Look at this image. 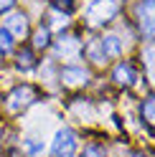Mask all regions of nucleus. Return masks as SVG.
Listing matches in <instances>:
<instances>
[{"instance_id": "15", "label": "nucleus", "mask_w": 155, "mask_h": 157, "mask_svg": "<svg viewBox=\"0 0 155 157\" xmlns=\"http://www.w3.org/2000/svg\"><path fill=\"white\" fill-rule=\"evenodd\" d=\"M31 66H33V56H31V51H23L21 56H18V68H23V71H28Z\"/></svg>"}, {"instance_id": "16", "label": "nucleus", "mask_w": 155, "mask_h": 157, "mask_svg": "<svg viewBox=\"0 0 155 157\" xmlns=\"http://www.w3.org/2000/svg\"><path fill=\"white\" fill-rule=\"evenodd\" d=\"M84 157H104V155H102L99 147H86V150H84Z\"/></svg>"}, {"instance_id": "17", "label": "nucleus", "mask_w": 155, "mask_h": 157, "mask_svg": "<svg viewBox=\"0 0 155 157\" xmlns=\"http://www.w3.org/2000/svg\"><path fill=\"white\" fill-rule=\"evenodd\" d=\"M54 3L59 5V8H66V10H69V8H71V0H54Z\"/></svg>"}, {"instance_id": "1", "label": "nucleus", "mask_w": 155, "mask_h": 157, "mask_svg": "<svg viewBox=\"0 0 155 157\" xmlns=\"http://www.w3.org/2000/svg\"><path fill=\"white\" fill-rule=\"evenodd\" d=\"M117 10H120L117 0H92V5L86 8V21H89V25H102L112 21Z\"/></svg>"}, {"instance_id": "3", "label": "nucleus", "mask_w": 155, "mask_h": 157, "mask_svg": "<svg viewBox=\"0 0 155 157\" xmlns=\"http://www.w3.org/2000/svg\"><path fill=\"white\" fill-rule=\"evenodd\" d=\"M135 15H137L140 31L148 38H155V0H142L135 8Z\"/></svg>"}, {"instance_id": "10", "label": "nucleus", "mask_w": 155, "mask_h": 157, "mask_svg": "<svg viewBox=\"0 0 155 157\" xmlns=\"http://www.w3.org/2000/svg\"><path fill=\"white\" fill-rule=\"evenodd\" d=\"M86 51H89V56H92V61H94V63H104V61H107V56H104L102 43H99V41L89 43V46H86Z\"/></svg>"}, {"instance_id": "8", "label": "nucleus", "mask_w": 155, "mask_h": 157, "mask_svg": "<svg viewBox=\"0 0 155 157\" xmlns=\"http://www.w3.org/2000/svg\"><path fill=\"white\" fill-rule=\"evenodd\" d=\"M102 51H104V56H109V58H117L120 53H122V41L114 33H109V36H104L102 38Z\"/></svg>"}, {"instance_id": "13", "label": "nucleus", "mask_w": 155, "mask_h": 157, "mask_svg": "<svg viewBox=\"0 0 155 157\" xmlns=\"http://www.w3.org/2000/svg\"><path fill=\"white\" fill-rule=\"evenodd\" d=\"M26 152L31 155V157H38L43 152V142L41 140H26Z\"/></svg>"}, {"instance_id": "7", "label": "nucleus", "mask_w": 155, "mask_h": 157, "mask_svg": "<svg viewBox=\"0 0 155 157\" xmlns=\"http://www.w3.org/2000/svg\"><path fill=\"white\" fill-rule=\"evenodd\" d=\"M114 81L122 84V86H132L135 81H137V74H135L132 63H120L117 68H114Z\"/></svg>"}, {"instance_id": "6", "label": "nucleus", "mask_w": 155, "mask_h": 157, "mask_svg": "<svg viewBox=\"0 0 155 157\" xmlns=\"http://www.w3.org/2000/svg\"><path fill=\"white\" fill-rule=\"evenodd\" d=\"M5 28H8L13 36H26V31H28V18H26L23 13H8V15H5Z\"/></svg>"}, {"instance_id": "9", "label": "nucleus", "mask_w": 155, "mask_h": 157, "mask_svg": "<svg viewBox=\"0 0 155 157\" xmlns=\"http://www.w3.org/2000/svg\"><path fill=\"white\" fill-rule=\"evenodd\" d=\"M76 51H79V41L71 36H66V38H59L56 41V53L59 56H74Z\"/></svg>"}, {"instance_id": "2", "label": "nucleus", "mask_w": 155, "mask_h": 157, "mask_svg": "<svg viewBox=\"0 0 155 157\" xmlns=\"http://www.w3.org/2000/svg\"><path fill=\"white\" fill-rule=\"evenodd\" d=\"M51 150H54L56 157H74V152H76V134L69 129V127L59 129V132H56V137H54Z\"/></svg>"}, {"instance_id": "14", "label": "nucleus", "mask_w": 155, "mask_h": 157, "mask_svg": "<svg viewBox=\"0 0 155 157\" xmlns=\"http://www.w3.org/2000/svg\"><path fill=\"white\" fill-rule=\"evenodd\" d=\"M48 36H51V31H48V28H41V31L36 33V48H46L48 46Z\"/></svg>"}, {"instance_id": "5", "label": "nucleus", "mask_w": 155, "mask_h": 157, "mask_svg": "<svg viewBox=\"0 0 155 157\" xmlns=\"http://www.w3.org/2000/svg\"><path fill=\"white\" fill-rule=\"evenodd\" d=\"M61 81L66 86H81V84L89 81V74H86L84 68H79V66H66L61 71Z\"/></svg>"}, {"instance_id": "18", "label": "nucleus", "mask_w": 155, "mask_h": 157, "mask_svg": "<svg viewBox=\"0 0 155 157\" xmlns=\"http://www.w3.org/2000/svg\"><path fill=\"white\" fill-rule=\"evenodd\" d=\"M13 3H15V0H0V10H8Z\"/></svg>"}, {"instance_id": "12", "label": "nucleus", "mask_w": 155, "mask_h": 157, "mask_svg": "<svg viewBox=\"0 0 155 157\" xmlns=\"http://www.w3.org/2000/svg\"><path fill=\"white\" fill-rule=\"evenodd\" d=\"M142 117L155 124V96H150L148 101H142Z\"/></svg>"}, {"instance_id": "11", "label": "nucleus", "mask_w": 155, "mask_h": 157, "mask_svg": "<svg viewBox=\"0 0 155 157\" xmlns=\"http://www.w3.org/2000/svg\"><path fill=\"white\" fill-rule=\"evenodd\" d=\"M13 51V33L8 28H0V53H10Z\"/></svg>"}, {"instance_id": "4", "label": "nucleus", "mask_w": 155, "mask_h": 157, "mask_svg": "<svg viewBox=\"0 0 155 157\" xmlns=\"http://www.w3.org/2000/svg\"><path fill=\"white\" fill-rule=\"evenodd\" d=\"M33 96H36L33 86H28V84H26V86H18V89H13L10 96H8V109H10V112L26 109V106L33 101Z\"/></svg>"}]
</instances>
